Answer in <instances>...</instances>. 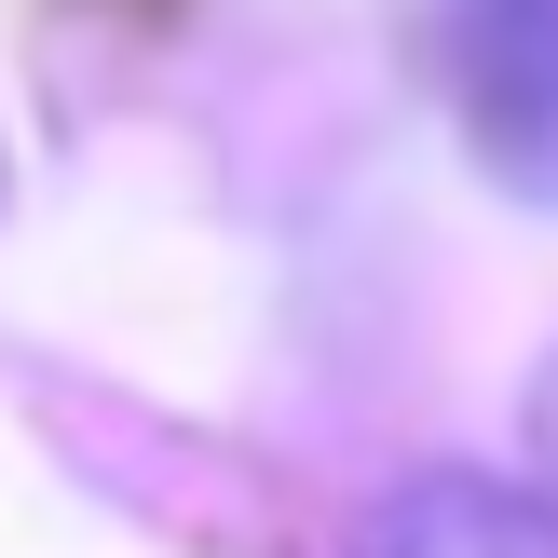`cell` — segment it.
Here are the masks:
<instances>
[{
  "label": "cell",
  "mask_w": 558,
  "mask_h": 558,
  "mask_svg": "<svg viewBox=\"0 0 558 558\" xmlns=\"http://www.w3.org/2000/svg\"><path fill=\"white\" fill-rule=\"evenodd\" d=\"M436 69L518 205H558V0H436Z\"/></svg>",
  "instance_id": "obj_1"
},
{
  "label": "cell",
  "mask_w": 558,
  "mask_h": 558,
  "mask_svg": "<svg viewBox=\"0 0 558 558\" xmlns=\"http://www.w3.org/2000/svg\"><path fill=\"white\" fill-rule=\"evenodd\" d=\"M354 558H558V490L436 463V477L381 490V505L354 518Z\"/></svg>",
  "instance_id": "obj_2"
},
{
  "label": "cell",
  "mask_w": 558,
  "mask_h": 558,
  "mask_svg": "<svg viewBox=\"0 0 558 558\" xmlns=\"http://www.w3.org/2000/svg\"><path fill=\"white\" fill-rule=\"evenodd\" d=\"M545 463H558V381H545Z\"/></svg>",
  "instance_id": "obj_3"
}]
</instances>
